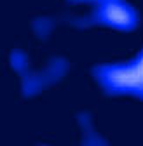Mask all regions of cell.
<instances>
[{
  "label": "cell",
  "instance_id": "1",
  "mask_svg": "<svg viewBox=\"0 0 143 146\" xmlns=\"http://www.w3.org/2000/svg\"><path fill=\"white\" fill-rule=\"evenodd\" d=\"M96 78L110 94H128L143 99V50L128 63L98 68Z\"/></svg>",
  "mask_w": 143,
  "mask_h": 146
},
{
  "label": "cell",
  "instance_id": "2",
  "mask_svg": "<svg viewBox=\"0 0 143 146\" xmlns=\"http://www.w3.org/2000/svg\"><path fill=\"white\" fill-rule=\"evenodd\" d=\"M75 2H79V0H75Z\"/></svg>",
  "mask_w": 143,
  "mask_h": 146
}]
</instances>
